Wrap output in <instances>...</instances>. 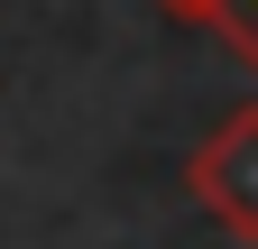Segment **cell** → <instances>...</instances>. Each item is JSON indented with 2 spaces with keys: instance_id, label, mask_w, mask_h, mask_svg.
Listing matches in <instances>:
<instances>
[{
  "instance_id": "1",
  "label": "cell",
  "mask_w": 258,
  "mask_h": 249,
  "mask_svg": "<svg viewBox=\"0 0 258 249\" xmlns=\"http://www.w3.org/2000/svg\"><path fill=\"white\" fill-rule=\"evenodd\" d=\"M184 184H194V203H203L231 240L258 249V102H240L231 120H212V139L194 148Z\"/></svg>"
},
{
  "instance_id": "2",
  "label": "cell",
  "mask_w": 258,
  "mask_h": 249,
  "mask_svg": "<svg viewBox=\"0 0 258 249\" xmlns=\"http://www.w3.org/2000/svg\"><path fill=\"white\" fill-rule=\"evenodd\" d=\"M212 37H231V46H240V65L258 74V0H221V28H212Z\"/></svg>"
},
{
  "instance_id": "3",
  "label": "cell",
  "mask_w": 258,
  "mask_h": 249,
  "mask_svg": "<svg viewBox=\"0 0 258 249\" xmlns=\"http://www.w3.org/2000/svg\"><path fill=\"white\" fill-rule=\"evenodd\" d=\"M166 19H184V28H221V0H157Z\"/></svg>"
}]
</instances>
